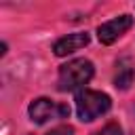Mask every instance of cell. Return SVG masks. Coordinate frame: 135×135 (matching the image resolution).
<instances>
[{"label":"cell","mask_w":135,"mask_h":135,"mask_svg":"<svg viewBox=\"0 0 135 135\" xmlns=\"http://www.w3.org/2000/svg\"><path fill=\"white\" fill-rule=\"evenodd\" d=\"M133 80H135V68H133V61H131L129 57L118 59V63H116V76H114V84H116V89L127 91V89L133 84Z\"/></svg>","instance_id":"cell-6"},{"label":"cell","mask_w":135,"mask_h":135,"mask_svg":"<svg viewBox=\"0 0 135 135\" xmlns=\"http://www.w3.org/2000/svg\"><path fill=\"white\" fill-rule=\"evenodd\" d=\"M131 27H133V17L131 15H120V17H114V19L101 23L97 27V38H99L101 44H112L124 32H129Z\"/></svg>","instance_id":"cell-4"},{"label":"cell","mask_w":135,"mask_h":135,"mask_svg":"<svg viewBox=\"0 0 135 135\" xmlns=\"http://www.w3.org/2000/svg\"><path fill=\"white\" fill-rule=\"evenodd\" d=\"M91 40V36L86 32H74V34H68L63 38H59L55 44H53V53L57 57H65L74 51H80L82 46H86Z\"/></svg>","instance_id":"cell-5"},{"label":"cell","mask_w":135,"mask_h":135,"mask_svg":"<svg viewBox=\"0 0 135 135\" xmlns=\"http://www.w3.org/2000/svg\"><path fill=\"white\" fill-rule=\"evenodd\" d=\"M76 112L78 118L82 122H93L99 116L108 114L112 108V99L110 95L101 93V91H91V89H82L76 93Z\"/></svg>","instance_id":"cell-1"},{"label":"cell","mask_w":135,"mask_h":135,"mask_svg":"<svg viewBox=\"0 0 135 135\" xmlns=\"http://www.w3.org/2000/svg\"><path fill=\"white\" fill-rule=\"evenodd\" d=\"M93 135H122V129H120V124H118V122H108L103 129L95 131Z\"/></svg>","instance_id":"cell-7"},{"label":"cell","mask_w":135,"mask_h":135,"mask_svg":"<svg viewBox=\"0 0 135 135\" xmlns=\"http://www.w3.org/2000/svg\"><path fill=\"white\" fill-rule=\"evenodd\" d=\"M46 135H74V127H70V124H61V127L51 129Z\"/></svg>","instance_id":"cell-8"},{"label":"cell","mask_w":135,"mask_h":135,"mask_svg":"<svg viewBox=\"0 0 135 135\" xmlns=\"http://www.w3.org/2000/svg\"><path fill=\"white\" fill-rule=\"evenodd\" d=\"M93 63L89 59H72L65 65L59 68V78H57V89L59 91H76L84 86L93 78Z\"/></svg>","instance_id":"cell-2"},{"label":"cell","mask_w":135,"mask_h":135,"mask_svg":"<svg viewBox=\"0 0 135 135\" xmlns=\"http://www.w3.org/2000/svg\"><path fill=\"white\" fill-rule=\"evenodd\" d=\"M27 112H30V118L36 124H44L49 120L68 118L70 116V105L68 103H57V101L46 99V97H38V99H34L30 103Z\"/></svg>","instance_id":"cell-3"}]
</instances>
